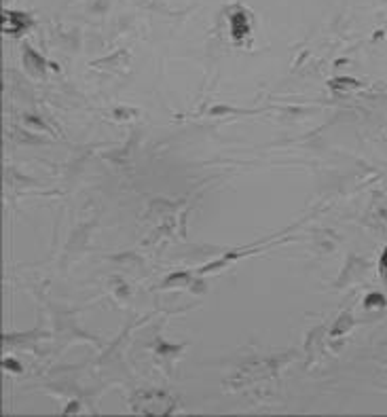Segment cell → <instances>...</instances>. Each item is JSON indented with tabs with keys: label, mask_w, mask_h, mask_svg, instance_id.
Here are the masks:
<instances>
[{
	"label": "cell",
	"mask_w": 387,
	"mask_h": 417,
	"mask_svg": "<svg viewBox=\"0 0 387 417\" xmlns=\"http://www.w3.org/2000/svg\"><path fill=\"white\" fill-rule=\"evenodd\" d=\"M231 30H233L235 39H241V36L248 34V17H245V13H235L231 17Z\"/></svg>",
	"instance_id": "1"
},
{
	"label": "cell",
	"mask_w": 387,
	"mask_h": 417,
	"mask_svg": "<svg viewBox=\"0 0 387 417\" xmlns=\"http://www.w3.org/2000/svg\"><path fill=\"white\" fill-rule=\"evenodd\" d=\"M24 15H15V13H4V19H2V28L6 30L9 34L19 32V28L26 24V19H21Z\"/></svg>",
	"instance_id": "2"
},
{
	"label": "cell",
	"mask_w": 387,
	"mask_h": 417,
	"mask_svg": "<svg viewBox=\"0 0 387 417\" xmlns=\"http://www.w3.org/2000/svg\"><path fill=\"white\" fill-rule=\"evenodd\" d=\"M330 87L337 89V91H343V89L349 91V89H358L360 83H358V81H353V79H334L330 83Z\"/></svg>",
	"instance_id": "3"
},
{
	"label": "cell",
	"mask_w": 387,
	"mask_h": 417,
	"mask_svg": "<svg viewBox=\"0 0 387 417\" xmlns=\"http://www.w3.org/2000/svg\"><path fill=\"white\" fill-rule=\"evenodd\" d=\"M375 303H379V305H383V303H385V299H383V296H379V294H370L368 299H366V305H368V307H377Z\"/></svg>",
	"instance_id": "4"
},
{
	"label": "cell",
	"mask_w": 387,
	"mask_h": 417,
	"mask_svg": "<svg viewBox=\"0 0 387 417\" xmlns=\"http://www.w3.org/2000/svg\"><path fill=\"white\" fill-rule=\"evenodd\" d=\"M379 267H381V275H383V280H387V248L383 250V254H381V263H379Z\"/></svg>",
	"instance_id": "5"
}]
</instances>
